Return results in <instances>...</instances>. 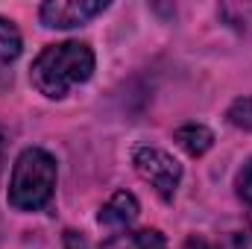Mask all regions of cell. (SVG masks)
Listing matches in <instances>:
<instances>
[{"mask_svg":"<svg viewBox=\"0 0 252 249\" xmlns=\"http://www.w3.org/2000/svg\"><path fill=\"white\" fill-rule=\"evenodd\" d=\"M21 56V32L12 21L0 18V64H9Z\"/></svg>","mask_w":252,"mask_h":249,"instance_id":"ba28073f","label":"cell"},{"mask_svg":"<svg viewBox=\"0 0 252 249\" xmlns=\"http://www.w3.org/2000/svg\"><path fill=\"white\" fill-rule=\"evenodd\" d=\"M132 164H135L138 176L156 187V193L161 199H173L176 187L182 182V164L170 153H164L158 147H138L132 153Z\"/></svg>","mask_w":252,"mask_h":249,"instance_id":"3957f363","label":"cell"},{"mask_svg":"<svg viewBox=\"0 0 252 249\" xmlns=\"http://www.w3.org/2000/svg\"><path fill=\"white\" fill-rule=\"evenodd\" d=\"M103 249H167L164 238L156 229H138V232H121Z\"/></svg>","mask_w":252,"mask_h":249,"instance_id":"52a82bcc","label":"cell"},{"mask_svg":"<svg viewBox=\"0 0 252 249\" xmlns=\"http://www.w3.org/2000/svg\"><path fill=\"white\" fill-rule=\"evenodd\" d=\"M235 187H238L241 202H244V205L252 211V158L244 164V170L238 173V182H235Z\"/></svg>","mask_w":252,"mask_h":249,"instance_id":"30bf717a","label":"cell"},{"mask_svg":"<svg viewBox=\"0 0 252 249\" xmlns=\"http://www.w3.org/2000/svg\"><path fill=\"white\" fill-rule=\"evenodd\" d=\"M220 249H252V235L250 232H232L223 238Z\"/></svg>","mask_w":252,"mask_h":249,"instance_id":"8fae6325","label":"cell"},{"mask_svg":"<svg viewBox=\"0 0 252 249\" xmlns=\"http://www.w3.org/2000/svg\"><path fill=\"white\" fill-rule=\"evenodd\" d=\"M91 73H94L91 47L82 41H62V44H50L38 53L30 76H32V85L44 97L59 100L73 85L88 82Z\"/></svg>","mask_w":252,"mask_h":249,"instance_id":"6da1fadb","label":"cell"},{"mask_svg":"<svg viewBox=\"0 0 252 249\" xmlns=\"http://www.w3.org/2000/svg\"><path fill=\"white\" fill-rule=\"evenodd\" d=\"M226 118H229V124L241 126V129H252V97H241V100H235V103L229 106Z\"/></svg>","mask_w":252,"mask_h":249,"instance_id":"9c48e42d","label":"cell"},{"mask_svg":"<svg viewBox=\"0 0 252 249\" xmlns=\"http://www.w3.org/2000/svg\"><path fill=\"white\" fill-rule=\"evenodd\" d=\"M106 9H109L106 0H47L38 9V15H41V24L50 30H70Z\"/></svg>","mask_w":252,"mask_h":249,"instance_id":"277c9868","label":"cell"},{"mask_svg":"<svg viewBox=\"0 0 252 249\" xmlns=\"http://www.w3.org/2000/svg\"><path fill=\"white\" fill-rule=\"evenodd\" d=\"M56 187V161L47 150L27 147L15 167L9 182V205L18 211H38L50 202Z\"/></svg>","mask_w":252,"mask_h":249,"instance_id":"7a4b0ae2","label":"cell"},{"mask_svg":"<svg viewBox=\"0 0 252 249\" xmlns=\"http://www.w3.org/2000/svg\"><path fill=\"white\" fill-rule=\"evenodd\" d=\"M182 249H208V244L202 241V238H196V235H190L188 241H185V247Z\"/></svg>","mask_w":252,"mask_h":249,"instance_id":"7c38bea8","label":"cell"},{"mask_svg":"<svg viewBox=\"0 0 252 249\" xmlns=\"http://www.w3.org/2000/svg\"><path fill=\"white\" fill-rule=\"evenodd\" d=\"M138 199L129 193V190H118L103 208H100V226H106V229H115V232H126L132 223H135V217H138Z\"/></svg>","mask_w":252,"mask_h":249,"instance_id":"5b68a950","label":"cell"},{"mask_svg":"<svg viewBox=\"0 0 252 249\" xmlns=\"http://www.w3.org/2000/svg\"><path fill=\"white\" fill-rule=\"evenodd\" d=\"M0 158H3V141H0Z\"/></svg>","mask_w":252,"mask_h":249,"instance_id":"4fadbf2b","label":"cell"},{"mask_svg":"<svg viewBox=\"0 0 252 249\" xmlns=\"http://www.w3.org/2000/svg\"><path fill=\"white\" fill-rule=\"evenodd\" d=\"M173 138H176V144H179L188 156H193V158L205 156V153L211 150V144H214V132H211L208 126H202V124L179 126V129L173 132Z\"/></svg>","mask_w":252,"mask_h":249,"instance_id":"8992f818","label":"cell"}]
</instances>
